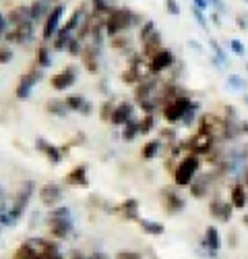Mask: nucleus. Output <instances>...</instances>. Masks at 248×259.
I'll use <instances>...</instances> for the list:
<instances>
[{"instance_id": "nucleus-1", "label": "nucleus", "mask_w": 248, "mask_h": 259, "mask_svg": "<svg viewBox=\"0 0 248 259\" xmlns=\"http://www.w3.org/2000/svg\"><path fill=\"white\" fill-rule=\"evenodd\" d=\"M15 259H62L58 247L44 239H29L15 251Z\"/></svg>"}, {"instance_id": "nucleus-2", "label": "nucleus", "mask_w": 248, "mask_h": 259, "mask_svg": "<svg viewBox=\"0 0 248 259\" xmlns=\"http://www.w3.org/2000/svg\"><path fill=\"white\" fill-rule=\"evenodd\" d=\"M135 23H139V15L128 11V9H114L104 23V29L108 35H118L124 34L128 27H133Z\"/></svg>"}, {"instance_id": "nucleus-3", "label": "nucleus", "mask_w": 248, "mask_h": 259, "mask_svg": "<svg viewBox=\"0 0 248 259\" xmlns=\"http://www.w3.org/2000/svg\"><path fill=\"white\" fill-rule=\"evenodd\" d=\"M199 166H201L199 155H195V154L186 155V158H184L180 164H178V168H176V172H174V180H176V185H180V187L190 185L192 180H195V174H197Z\"/></svg>"}, {"instance_id": "nucleus-4", "label": "nucleus", "mask_w": 248, "mask_h": 259, "mask_svg": "<svg viewBox=\"0 0 248 259\" xmlns=\"http://www.w3.org/2000/svg\"><path fill=\"white\" fill-rule=\"evenodd\" d=\"M192 106V100L188 96H180L178 100L170 102L168 106H164V119L168 122H180L184 119L186 110H188Z\"/></svg>"}, {"instance_id": "nucleus-5", "label": "nucleus", "mask_w": 248, "mask_h": 259, "mask_svg": "<svg viewBox=\"0 0 248 259\" xmlns=\"http://www.w3.org/2000/svg\"><path fill=\"white\" fill-rule=\"evenodd\" d=\"M40 81H42V70L40 69H33V70H29V73H25L21 77L19 85H17V98L27 100L31 96V89H33Z\"/></svg>"}, {"instance_id": "nucleus-6", "label": "nucleus", "mask_w": 248, "mask_h": 259, "mask_svg": "<svg viewBox=\"0 0 248 259\" xmlns=\"http://www.w3.org/2000/svg\"><path fill=\"white\" fill-rule=\"evenodd\" d=\"M213 141H215V137H211V135H207V133H197V135H192L188 141H186V150H190L195 155H199V154H209L213 150Z\"/></svg>"}, {"instance_id": "nucleus-7", "label": "nucleus", "mask_w": 248, "mask_h": 259, "mask_svg": "<svg viewBox=\"0 0 248 259\" xmlns=\"http://www.w3.org/2000/svg\"><path fill=\"white\" fill-rule=\"evenodd\" d=\"M199 133H207V135H223V119L215 114H203L199 122Z\"/></svg>"}, {"instance_id": "nucleus-8", "label": "nucleus", "mask_w": 248, "mask_h": 259, "mask_svg": "<svg viewBox=\"0 0 248 259\" xmlns=\"http://www.w3.org/2000/svg\"><path fill=\"white\" fill-rule=\"evenodd\" d=\"M62 15H64V6H62V4L54 6V9L50 11V15L44 21V40H50V37L58 31V25H60V21H62Z\"/></svg>"}, {"instance_id": "nucleus-9", "label": "nucleus", "mask_w": 248, "mask_h": 259, "mask_svg": "<svg viewBox=\"0 0 248 259\" xmlns=\"http://www.w3.org/2000/svg\"><path fill=\"white\" fill-rule=\"evenodd\" d=\"M31 37H33V21H25V23H21V25H15V29L6 34V40L15 42V44L31 42Z\"/></svg>"}, {"instance_id": "nucleus-10", "label": "nucleus", "mask_w": 248, "mask_h": 259, "mask_svg": "<svg viewBox=\"0 0 248 259\" xmlns=\"http://www.w3.org/2000/svg\"><path fill=\"white\" fill-rule=\"evenodd\" d=\"M48 226H50L52 237H58V239H66L68 234H71V230H73L71 218H56V216H50Z\"/></svg>"}, {"instance_id": "nucleus-11", "label": "nucleus", "mask_w": 248, "mask_h": 259, "mask_svg": "<svg viewBox=\"0 0 248 259\" xmlns=\"http://www.w3.org/2000/svg\"><path fill=\"white\" fill-rule=\"evenodd\" d=\"M40 199L44 206H56V203L62 199V187L56 185V183H48V185H44L42 189H40Z\"/></svg>"}, {"instance_id": "nucleus-12", "label": "nucleus", "mask_w": 248, "mask_h": 259, "mask_svg": "<svg viewBox=\"0 0 248 259\" xmlns=\"http://www.w3.org/2000/svg\"><path fill=\"white\" fill-rule=\"evenodd\" d=\"M161 195H164V207L168 214H178V211L184 209V199L178 195L174 189H170V187H166L164 191H161Z\"/></svg>"}, {"instance_id": "nucleus-13", "label": "nucleus", "mask_w": 248, "mask_h": 259, "mask_svg": "<svg viewBox=\"0 0 248 259\" xmlns=\"http://www.w3.org/2000/svg\"><path fill=\"white\" fill-rule=\"evenodd\" d=\"M31 189H33V185H31V180H27V183L23 185V189L19 191L17 199H15V206L9 209L11 214H13V218H15V220H19V218H21V214H23V209L27 207V203H29V195H31Z\"/></svg>"}, {"instance_id": "nucleus-14", "label": "nucleus", "mask_w": 248, "mask_h": 259, "mask_svg": "<svg viewBox=\"0 0 248 259\" xmlns=\"http://www.w3.org/2000/svg\"><path fill=\"white\" fill-rule=\"evenodd\" d=\"M174 54L170 50H159L155 56L151 58V65H149V70L151 73H161V70H166L174 65Z\"/></svg>"}, {"instance_id": "nucleus-15", "label": "nucleus", "mask_w": 248, "mask_h": 259, "mask_svg": "<svg viewBox=\"0 0 248 259\" xmlns=\"http://www.w3.org/2000/svg\"><path fill=\"white\" fill-rule=\"evenodd\" d=\"M75 81H77V70H75L73 67H68V69L62 70V73H58V75L52 77V87L58 89V91H62V89H68V87H71Z\"/></svg>"}, {"instance_id": "nucleus-16", "label": "nucleus", "mask_w": 248, "mask_h": 259, "mask_svg": "<svg viewBox=\"0 0 248 259\" xmlns=\"http://www.w3.org/2000/svg\"><path fill=\"white\" fill-rule=\"evenodd\" d=\"M35 145H37V150H40L42 154H46V158H48L52 164H60V162H62V152H60V147H56L54 143H50V141L37 137V139H35Z\"/></svg>"}, {"instance_id": "nucleus-17", "label": "nucleus", "mask_w": 248, "mask_h": 259, "mask_svg": "<svg viewBox=\"0 0 248 259\" xmlns=\"http://www.w3.org/2000/svg\"><path fill=\"white\" fill-rule=\"evenodd\" d=\"M130 119H133V104H128V102H122L114 108V112L110 116L112 124H126Z\"/></svg>"}, {"instance_id": "nucleus-18", "label": "nucleus", "mask_w": 248, "mask_h": 259, "mask_svg": "<svg viewBox=\"0 0 248 259\" xmlns=\"http://www.w3.org/2000/svg\"><path fill=\"white\" fill-rule=\"evenodd\" d=\"M66 183H68V185L87 187V166H85V164H79V166H75L71 172H68Z\"/></svg>"}, {"instance_id": "nucleus-19", "label": "nucleus", "mask_w": 248, "mask_h": 259, "mask_svg": "<svg viewBox=\"0 0 248 259\" xmlns=\"http://www.w3.org/2000/svg\"><path fill=\"white\" fill-rule=\"evenodd\" d=\"M9 23L11 25H21V23H25V21H31V9L29 6H17V9H13L9 13Z\"/></svg>"}, {"instance_id": "nucleus-20", "label": "nucleus", "mask_w": 248, "mask_h": 259, "mask_svg": "<svg viewBox=\"0 0 248 259\" xmlns=\"http://www.w3.org/2000/svg\"><path fill=\"white\" fill-rule=\"evenodd\" d=\"M29 9H31V21H40L42 17H48L50 11H52L50 0H35Z\"/></svg>"}, {"instance_id": "nucleus-21", "label": "nucleus", "mask_w": 248, "mask_h": 259, "mask_svg": "<svg viewBox=\"0 0 248 259\" xmlns=\"http://www.w3.org/2000/svg\"><path fill=\"white\" fill-rule=\"evenodd\" d=\"M203 247L211 249V251H217L221 247V239H219V232H217L215 226H207L205 239H203Z\"/></svg>"}, {"instance_id": "nucleus-22", "label": "nucleus", "mask_w": 248, "mask_h": 259, "mask_svg": "<svg viewBox=\"0 0 248 259\" xmlns=\"http://www.w3.org/2000/svg\"><path fill=\"white\" fill-rule=\"evenodd\" d=\"M246 201H248V197H246L244 185L236 183L234 187H232V206H234L236 209H242V207H246Z\"/></svg>"}, {"instance_id": "nucleus-23", "label": "nucleus", "mask_w": 248, "mask_h": 259, "mask_svg": "<svg viewBox=\"0 0 248 259\" xmlns=\"http://www.w3.org/2000/svg\"><path fill=\"white\" fill-rule=\"evenodd\" d=\"M209 183H211V174H205V176H201V178H197V180H192L190 183V191H192V195L195 197H203V195L207 193V189H209Z\"/></svg>"}, {"instance_id": "nucleus-24", "label": "nucleus", "mask_w": 248, "mask_h": 259, "mask_svg": "<svg viewBox=\"0 0 248 259\" xmlns=\"http://www.w3.org/2000/svg\"><path fill=\"white\" fill-rule=\"evenodd\" d=\"M159 44H161V35H159V31H153V34L149 35V37H147V40L143 42V46H145V54H147V56H155V54H157L159 50Z\"/></svg>"}, {"instance_id": "nucleus-25", "label": "nucleus", "mask_w": 248, "mask_h": 259, "mask_svg": "<svg viewBox=\"0 0 248 259\" xmlns=\"http://www.w3.org/2000/svg\"><path fill=\"white\" fill-rule=\"evenodd\" d=\"M137 222L141 224V228L147 232V234H164V224L159 222H151V220H143V218H137Z\"/></svg>"}, {"instance_id": "nucleus-26", "label": "nucleus", "mask_w": 248, "mask_h": 259, "mask_svg": "<svg viewBox=\"0 0 248 259\" xmlns=\"http://www.w3.org/2000/svg\"><path fill=\"white\" fill-rule=\"evenodd\" d=\"M122 214L126 216V218H130V220H137L139 216V201L135 199V197H128L126 201L122 203Z\"/></svg>"}, {"instance_id": "nucleus-27", "label": "nucleus", "mask_w": 248, "mask_h": 259, "mask_svg": "<svg viewBox=\"0 0 248 259\" xmlns=\"http://www.w3.org/2000/svg\"><path fill=\"white\" fill-rule=\"evenodd\" d=\"M137 135H141V131H139V121L130 119L126 124H124V131H122V139L124 141H133Z\"/></svg>"}, {"instance_id": "nucleus-28", "label": "nucleus", "mask_w": 248, "mask_h": 259, "mask_svg": "<svg viewBox=\"0 0 248 259\" xmlns=\"http://www.w3.org/2000/svg\"><path fill=\"white\" fill-rule=\"evenodd\" d=\"M91 6H93V13H99V15H104V17H108L112 11H114V6L110 0H91Z\"/></svg>"}, {"instance_id": "nucleus-29", "label": "nucleus", "mask_w": 248, "mask_h": 259, "mask_svg": "<svg viewBox=\"0 0 248 259\" xmlns=\"http://www.w3.org/2000/svg\"><path fill=\"white\" fill-rule=\"evenodd\" d=\"M159 152H161V141L153 139V141H149V143L143 147V158H145V160H153Z\"/></svg>"}, {"instance_id": "nucleus-30", "label": "nucleus", "mask_w": 248, "mask_h": 259, "mask_svg": "<svg viewBox=\"0 0 248 259\" xmlns=\"http://www.w3.org/2000/svg\"><path fill=\"white\" fill-rule=\"evenodd\" d=\"M48 112L50 114H58V116H64L68 112V106H66V102H50L48 104Z\"/></svg>"}, {"instance_id": "nucleus-31", "label": "nucleus", "mask_w": 248, "mask_h": 259, "mask_svg": "<svg viewBox=\"0 0 248 259\" xmlns=\"http://www.w3.org/2000/svg\"><path fill=\"white\" fill-rule=\"evenodd\" d=\"M85 104V98L81 96V93H73V96H68L66 98V106L68 110H81Z\"/></svg>"}, {"instance_id": "nucleus-32", "label": "nucleus", "mask_w": 248, "mask_h": 259, "mask_svg": "<svg viewBox=\"0 0 248 259\" xmlns=\"http://www.w3.org/2000/svg\"><path fill=\"white\" fill-rule=\"evenodd\" d=\"M37 65H40L42 69H46V67H50V65H52L50 50L46 48V46H42V48H40V52H37Z\"/></svg>"}, {"instance_id": "nucleus-33", "label": "nucleus", "mask_w": 248, "mask_h": 259, "mask_svg": "<svg viewBox=\"0 0 248 259\" xmlns=\"http://www.w3.org/2000/svg\"><path fill=\"white\" fill-rule=\"evenodd\" d=\"M153 129V114H145V119L139 122V131H141V135H147Z\"/></svg>"}, {"instance_id": "nucleus-34", "label": "nucleus", "mask_w": 248, "mask_h": 259, "mask_svg": "<svg viewBox=\"0 0 248 259\" xmlns=\"http://www.w3.org/2000/svg\"><path fill=\"white\" fill-rule=\"evenodd\" d=\"M153 31H155V23H153V21H145L143 27H141V31H139V35H141V42H145L147 37L153 34Z\"/></svg>"}, {"instance_id": "nucleus-35", "label": "nucleus", "mask_w": 248, "mask_h": 259, "mask_svg": "<svg viewBox=\"0 0 248 259\" xmlns=\"http://www.w3.org/2000/svg\"><path fill=\"white\" fill-rule=\"evenodd\" d=\"M230 87L232 89H244V79H242V77H240V75H230Z\"/></svg>"}, {"instance_id": "nucleus-36", "label": "nucleus", "mask_w": 248, "mask_h": 259, "mask_svg": "<svg viewBox=\"0 0 248 259\" xmlns=\"http://www.w3.org/2000/svg\"><path fill=\"white\" fill-rule=\"evenodd\" d=\"M197 108H199V104H195V102H192V106L186 110V114H184V119H182V122L186 124V127H188V124L195 121V112H197Z\"/></svg>"}, {"instance_id": "nucleus-37", "label": "nucleus", "mask_w": 248, "mask_h": 259, "mask_svg": "<svg viewBox=\"0 0 248 259\" xmlns=\"http://www.w3.org/2000/svg\"><path fill=\"white\" fill-rule=\"evenodd\" d=\"M166 9H168L170 15H174V17L180 15V4H178L176 0H166Z\"/></svg>"}, {"instance_id": "nucleus-38", "label": "nucleus", "mask_w": 248, "mask_h": 259, "mask_svg": "<svg viewBox=\"0 0 248 259\" xmlns=\"http://www.w3.org/2000/svg\"><path fill=\"white\" fill-rule=\"evenodd\" d=\"M230 46H232V52H234V54H240V56H244L246 48H244V44L240 42V40H232Z\"/></svg>"}, {"instance_id": "nucleus-39", "label": "nucleus", "mask_w": 248, "mask_h": 259, "mask_svg": "<svg viewBox=\"0 0 248 259\" xmlns=\"http://www.w3.org/2000/svg\"><path fill=\"white\" fill-rule=\"evenodd\" d=\"M192 15H195V19H197V23H199V25L203 27V29H207V19H205L203 11H201V9H197V6H195V9H192Z\"/></svg>"}, {"instance_id": "nucleus-40", "label": "nucleus", "mask_w": 248, "mask_h": 259, "mask_svg": "<svg viewBox=\"0 0 248 259\" xmlns=\"http://www.w3.org/2000/svg\"><path fill=\"white\" fill-rule=\"evenodd\" d=\"M52 216H56V218H71V209H68V207H58V209L52 211Z\"/></svg>"}, {"instance_id": "nucleus-41", "label": "nucleus", "mask_w": 248, "mask_h": 259, "mask_svg": "<svg viewBox=\"0 0 248 259\" xmlns=\"http://www.w3.org/2000/svg\"><path fill=\"white\" fill-rule=\"evenodd\" d=\"M213 6H215V13H226V4H223V0H209Z\"/></svg>"}, {"instance_id": "nucleus-42", "label": "nucleus", "mask_w": 248, "mask_h": 259, "mask_svg": "<svg viewBox=\"0 0 248 259\" xmlns=\"http://www.w3.org/2000/svg\"><path fill=\"white\" fill-rule=\"evenodd\" d=\"M116 259H141L137 253H133V251H122V253H118V257Z\"/></svg>"}, {"instance_id": "nucleus-43", "label": "nucleus", "mask_w": 248, "mask_h": 259, "mask_svg": "<svg viewBox=\"0 0 248 259\" xmlns=\"http://www.w3.org/2000/svg\"><path fill=\"white\" fill-rule=\"evenodd\" d=\"M112 112H114V108H112L110 104H104V108H102V119L108 121V119L112 116Z\"/></svg>"}, {"instance_id": "nucleus-44", "label": "nucleus", "mask_w": 248, "mask_h": 259, "mask_svg": "<svg viewBox=\"0 0 248 259\" xmlns=\"http://www.w3.org/2000/svg\"><path fill=\"white\" fill-rule=\"evenodd\" d=\"M6 25H9V19H6L4 15L0 13V37L4 35V31H6Z\"/></svg>"}, {"instance_id": "nucleus-45", "label": "nucleus", "mask_w": 248, "mask_h": 259, "mask_svg": "<svg viewBox=\"0 0 248 259\" xmlns=\"http://www.w3.org/2000/svg\"><path fill=\"white\" fill-rule=\"evenodd\" d=\"M13 58V52L6 48V50H0V62H9Z\"/></svg>"}, {"instance_id": "nucleus-46", "label": "nucleus", "mask_w": 248, "mask_h": 259, "mask_svg": "<svg viewBox=\"0 0 248 259\" xmlns=\"http://www.w3.org/2000/svg\"><path fill=\"white\" fill-rule=\"evenodd\" d=\"M6 209V193H4V189L0 187V214Z\"/></svg>"}, {"instance_id": "nucleus-47", "label": "nucleus", "mask_w": 248, "mask_h": 259, "mask_svg": "<svg viewBox=\"0 0 248 259\" xmlns=\"http://www.w3.org/2000/svg\"><path fill=\"white\" fill-rule=\"evenodd\" d=\"M209 4H211L209 0H195V6H197V9H201V11H207Z\"/></svg>"}, {"instance_id": "nucleus-48", "label": "nucleus", "mask_w": 248, "mask_h": 259, "mask_svg": "<svg viewBox=\"0 0 248 259\" xmlns=\"http://www.w3.org/2000/svg\"><path fill=\"white\" fill-rule=\"evenodd\" d=\"M79 112H81V114H85V116H87V114L91 112V104H87V102H85V104H83V108L79 110Z\"/></svg>"}, {"instance_id": "nucleus-49", "label": "nucleus", "mask_w": 248, "mask_h": 259, "mask_svg": "<svg viewBox=\"0 0 248 259\" xmlns=\"http://www.w3.org/2000/svg\"><path fill=\"white\" fill-rule=\"evenodd\" d=\"M85 259H106V257H104L102 253H93L91 257H85Z\"/></svg>"}, {"instance_id": "nucleus-50", "label": "nucleus", "mask_w": 248, "mask_h": 259, "mask_svg": "<svg viewBox=\"0 0 248 259\" xmlns=\"http://www.w3.org/2000/svg\"><path fill=\"white\" fill-rule=\"evenodd\" d=\"M238 25H240V27H246V25H248V23H246V19H242V17H238Z\"/></svg>"}, {"instance_id": "nucleus-51", "label": "nucleus", "mask_w": 248, "mask_h": 259, "mask_svg": "<svg viewBox=\"0 0 248 259\" xmlns=\"http://www.w3.org/2000/svg\"><path fill=\"white\" fill-rule=\"evenodd\" d=\"M244 180H246V187H248V170H246V174H244Z\"/></svg>"}, {"instance_id": "nucleus-52", "label": "nucleus", "mask_w": 248, "mask_h": 259, "mask_svg": "<svg viewBox=\"0 0 248 259\" xmlns=\"http://www.w3.org/2000/svg\"><path fill=\"white\" fill-rule=\"evenodd\" d=\"M244 224H246V226H248V216H244Z\"/></svg>"}, {"instance_id": "nucleus-53", "label": "nucleus", "mask_w": 248, "mask_h": 259, "mask_svg": "<svg viewBox=\"0 0 248 259\" xmlns=\"http://www.w3.org/2000/svg\"><path fill=\"white\" fill-rule=\"evenodd\" d=\"M246 2H248V0H246Z\"/></svg>"}]
</instances>
